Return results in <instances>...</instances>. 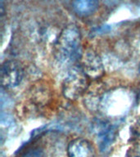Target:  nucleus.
Returning a JSON list of instances; mask_svg holds the SVG:
<instances>
[{"label":"nucleus","instance_id":"5","mask_svg":"<svg viewBox=\"0 0 140 157\" xmlns=\"http://www.w3.org/2000/svg\"><path fill=\"white\" fill-rule=\"evenodd\" d=\"M93 130L98 137L101 151H107L115 139V129L114 126L107 121L98 120L93 126Z\"/></svg>","mask_w":140,"mask_h":157},{"label":"nucleus","instance_id":"3","mask_svg":"<svg viewBox=\"0 0 140 157\" xmlns=\"http://www.w3.org/2000/svg\"><path fill=\"white\" fill-rule=\"evenodd\" d=\"M80 67L90 79H98L104 75L102 59L93 49L88 48L81 53Z\"/></svg>","mask_w":140,"mask_h":157},{"label":"nucleus","instance_id":"7","mask_svg":"<svg viewBox=\"0 0 140 157\" xmlns=\"http://www.w3.org/2000/svg\"><path fill=\"white\" fill-rule=\"evenodd\" d=\"M99 7L98 0H73L72 7L79 17H89L97 11Z\"/></svg>","mask_w":140,"mask_h":157},{"label":"nucleus","instance_id":"10","mask_svg":"<svg viewBox=\"0 0 140 157\" xmlns=\"http://www.w3.org/2000/svg\"><path fill=\"white\" fill-rule=\"evenodd\" d=\"M133 157H140V146H138L137 150H136L134 151V153Z\"/></svg>","mask_w":140,"mask_h":157},{"label":"nucleus","instance_id":"4","mask_svg":"<svg viewBox=\"0 0 140 157\" xmlns=\"http://www.w3.org/2000/svg\"><path fill=\"white\" fill-rule=\"evenodd\" d=\"M24 69L21 64L15 60L4 61L1 67V83L6 88H16L21 83Z\"/></svg>","mask_w":140,"mask_h":157},{"label":"nucleus","instance_id":"2","mask_svg":"<svg viewBox=\"0 0 140 157\" xmlns=\"http://www.w3.org/2000/svg\"><path fill=\"white\" fill-rule=\"evenodd\" d=\"M89 78L86 75L81 67H74L62 83V94L66 99L76 101L85 93L89 84Z\"/></svg>","mask_w":140,"mask_h":157},{"label":"nucleus","instance_id":"1","mask_svg":"<svg viewBox=\"0 0 140 157\" xmlns=\"http://www.w3.org/2000/svg\"><path fill=\"white\" fill-rule=\"evenodd\" d=\"M81 48V34L75 25L66 26L61 32L56 44V56L62 62H72L80 55Z\"/></svg>","mask_w":140,"mask_h":157},{"label":"nucleus","instance_id":"8","mask_svg":"<svg viewBox=\"0 0 140 157\" xmlns=\"http://www.w3.org/2000/svg\"><path fill=\"white\" fill-rule=\"evenodd\" d=\"M130 138L131 142L140 146V119L136 120L130 128Z\"/></svg>","mask_w":140,"mask_h":157},{"label":"nucleus","instance_id":"9","mask_svg":"<svg viewBox=\"0 0 140 157\" xmlns=\"http://www.w3.org/2000/svg\"><path fill=\"white\" fill-rule=\"evenodd\" d=\"M21 157H46L45 153L39 147H32L23 153Z\"/></svg>","mask_w":140,"mask_h":157},{"label":"nucleus","instance_id":"6","mask_svg":"<svg viewBox=\"0 0 140 157\" xmlns=\"http://www.w3.org/2000/svg\"><path fill=\"white\" fill-rule=\"evenodd\" d=\"M68 157H96L95 148L85 138H76L69 142L67 147Z\"/></svg>","mask_w":140,"mask_h":157},{"label":"nucleus","instance_id":"11","mask_svg":"<svg viewBox=\"0 0 140 157\" xmlns=\"http://www.w3.org/2000/svg\"><path fill=\"white\" fill-rule=\"evenodd\" d=\"M138 71H139V73H140V65H139V67H138Z\"/></svg>","mask_w":140,"mask_h":157}]
</instances>
